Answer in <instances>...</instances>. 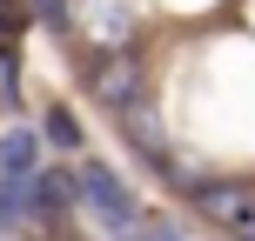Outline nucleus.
<instances>
[{"label": "nucleus", "mask_w": 255, "mask_h": 241, "mask_svg": "<svg viewBox=\"0 0 255 241\" xmlns=\"http://www.w3.org/2000/svg\"><path fill=\"white\" fill-rule=\"evenodd\" d=\"M74 194H81V208L101 221L108 241H128V235H134V221L148 215V208L134 201V188H128L115 167H101V161H81V167H74Z\"/></svg>", "instance_id": "1"}, {"label": "nucleus", "mask_w": 255, "mask_h": 241, "mask_svg": "<svg viewBox=\"0 0 255 241\" xmlns=\"http://www.w3.org/2000/svg\"><path fill=\"white\" fill-rule=\"evenodd\" d=\"M88 87H94V101L101 107H134L141 94H148V80H141V67H134V54H94V67H88Z\"/></svg>", "instance_id": "2"}, {"label": "nucleus", "mask_w": 255, "mask_h": 241, "mask_svg": "<svg viewBox=\"0 0 255 241\" xmlns=\"http://www.w3.org/2000/svg\"><path fill=\"white\" fill-rule=\"evenodd\" d=\"M195 201H202V215L215 228H229L235 241H255V188H242V181H208Z\"/></svg>", "instance_id": "3"}, {"label": "nucleus", "mask_w": 255, "mask_h": 241, "mask_svg": "<svg viewBox=\"0 0 255 241\" xmlns=\"http://www.w3.org/2000/svg\"><path fill=\"white\" fill-rule=\"evenodd\" d=\"M20 194H27V215H40V221H67V208H74V181L67 174H27L20 181Z\"/></svg>", "instance_id": "4"}, {"label": "nucleus", "mask_w": 255, "mask_h": 241, "mask_svg": "<svg viewBox=\"0 0 255 241\" xmlns=\"http://www.w3.org/2000/svg\"><path fill=\"white\" fill-rule=\"evenodd\" d=\"M40 167V141L27 134V127H7V134H0V174L7 181H27Z\"/></svg>", "instance_id": "5"}, {"label": "nucleus", "mask_w": 255, "mask_h": 241, "mask_svg": "<svg viewBox=\"0 0 255 241\" xmlns=\"http://www.w3.org/2000/svg\"><path fill=\"white\" fill-rule=\"evenodd\" d=\"M20 221H27V194H20V181H7V174H0V235H7V228H20Z\"/></svg>", "instance_id": "6"}, {"label": "nucleus", "mask_w": 255, "mask_h": 241, "mask_svg": "<svg viewBox=\"0 0 255 241\" xmlns=\"http://www.w3.org/2000/svg\"><path fill=\"white\" fill-rule=\"evenodd\" d=\"M47 141H54L61 154L81 148V127H74V114H67V107H54V114H47Z\"/></svg>", "instance_id": "7"}, {"label": "nucleus", "mask_w": 255, "mask_h": 241, "mask_svg": "<svg viewBox=\"0 0 255 241\" xmlns=\"http://www.w3.org/2000/svg\"><path fill=\"white\" fill-rule=\"evenodd\" d=\"M128 241H181V228H175V221H161V215H141Z\"/></svg>", "instance_id": "8"}, {"label": "nucleus", "mask_w": 255, "mask_h": 241, "mask_svg": "<svg viewBox=\"0 0 255 241\" xmlns=\"http://www.w3.org/2000/svg\"><path fill=\"white\" fill-rule=\"evenodd\" d=\"M40 13L47 20H67V0H40Z\"/></svg>", "instance_id": "9"}]
</instances>
